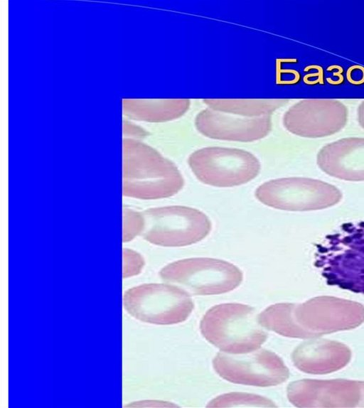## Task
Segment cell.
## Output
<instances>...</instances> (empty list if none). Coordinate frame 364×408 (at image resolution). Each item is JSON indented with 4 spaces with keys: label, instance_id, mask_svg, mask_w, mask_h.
Here are the masks:
<instances>
[{
    "label": "cell",
    "instance_id": "cell-4",
    "mask_svg": "<svg viewBox=\"0 0 364 408\" xmlns=\"http://www.w3.org/2000/svg\"><path fill=\"white\" fill-rule=\"evenodd\" d=\"M316 257L328 283L364 291V221L345 223L326 236Z\"/></svg>",
    "mask_w": 364,
    "mask_h": 408
},
{
    "label": "cell",
    "instance_id": "cell-6",
    "mask_svg": "<svg viewBox=\"0 0 364 408\" xmlns=\"http://www.w3.org/2000/svg\"><path fill=\"white\" fill-rule=\"evenodd\" d=\"M159 274L164 280L175 283L194 295L227 293L242 281V273L235 265L207 257L176 261L164 267Z\"/></svg>",
    "mask_w": 364,
    "mask_h": 408
},
{
    "label": "cell",
    "instance_id": "cell-10",
    "mask_svg": "<svg viewBox=\"0 0 364 408\" xmlns=\"http://www.w3.org/2000/svg\"><path fill=\"white\" fill-rule=\"evenodd\" d=\"M213 365L216 372L230 382L257 387L279 385L289 374L282 360L265 349L238 354L221 352Z\"/></svg>",
    "mask_w": 364,
    "mask_h": 408
},
{
    "label": "cell",
    "instance_id": "cell-8",
    "mask_svg": "<svg viewBox=\"0 0 364 408\" xmlns=\"http://www.w3.org/2000/svg\"><path fill=\"white\" fill-rule=\"evenodd\" d=\"M188 163L202 183L228 188L247 183L260 171L257 158L247 151L227 147H205L193 152Z\"/></svg>",
    "mask_w": 364,
    "mask_h": 408
},
{
    "label": "cell",
    "instance_id": "cell-17",
    "mask_svg": "<svg viewBox=\"0 0 364 408\" xmlns=\"http://www.w3.org/2000/svg\"><path fill=\"white\" fill-rule=\"evenodd\" d=\"M188 99L154 100L143 102L139 118L149 122H161L173 120L183 115L189 109Z\"/></svg>",
    "mask_w": 364,
    "mask_h": 408
},
{
    "label": "cell",
    "instance_id": "cell-9",
    "mask_svg": "<svg viewBox=\"0 0 364 408\" xmlns=\"http://www.w3.org/2000/svg\"><path fill=\"white\" fill-rule=\"evenodd\" d=\"M256 198L265 205L287 211H309L333 206L342 198L334 186L307 178L268 181L256 189Z\"/></svg>",
    "mask_w": 364,
    "mask_h": 408
},
{
    "label": "cell",
    "instance_id": "cell-15",
    "mask_svg": "<svg viewBox=\"0 0 364 408\" xmlns=\"http://www.w3.org/2000/svg\"><path fill=\"white\" fill-rule=\"evenodd\" d=\"M350 351L342 344L330 341H309L298 346L292 354L295 366L309 373H326L343 367Z\"/></svg>",
    "mask_w": 364,
    "mask_h": 408
},
{
    "label": "cell",
    "instance_id": "cell-19",
    "mask_svg": "<svg viewBox=\"0 0 364 408\" xmlns=\"http://www.w3.org/2000/svg\"><path fill=\"white\" fill-rule=\"evenodd\" d=\"M123 242H129L143 232L144 219L143 214L133 209H123Z\"/></svg>",
    "mask_w": 364,
    "mask_h": 408
},
{
    "label": "cell",
    "instance_id": "cell-13",
    "mask_svg": "<svg viewBox=\"0 0 364 408\" xmlns=\"http://www.w3.org/2000/svg\"><path fill=\"white\" fill-rule=\"evenodd\" d=\"M198 131L214 139L250 142L265 137L271 131L270 115L246 117L207 108L195 119Z\"/></svg>",
    "mask_w": 364,
    "mask_h": 408
},
{
    "label": "cell",
    "instance_id": "cell-20",
    "mask_svg": "<svg viewBox=\"0 0 364 408\" xmlns=\"http://www.w3.org/2000/svg\"><path fill=\"white\" fill-rule=\"evenodd\" d=\"M144 265L143 257L136 252L123 250V277L127 278L139 274Z\"/></svg>",
    "mask_w": 364,
    "mask_h": 408
},
{
    "label": "cell",
    "instance_id": "cell-23",
    "mask_svg": "<svg viewBox=\"0 0 364 408\" xmlns=\"http://www.w3.org/2000/svg\"><path fill=\"white\" fill-rule=\"evenodd\" d=\"M331 67L333 68H334L336 71L333 73V77H336L337 80L336 81H335L333 85H340L342 84L344 81V77H343V67L338 65H331Z\"/></svg>",
    "mask_w": 364,
    "mask_h": 408
},
{
    "label": "cell",
    "instance_id": "cell-24",
    "mask_svg": "<svg viewBox=\"0 0 364 408\" xmlns=\"http://www.w3.org/2000/svg\"><path fill=\"white\" fill-rule=\"evenodd\" d=\"M358 121L364 129V100L359 104L358 108Z\"/></svg>",
    "mask_w": 364,
    "mask_h": 408
},
{
    "label": "cell",
    "instance_id": "cell-5",
    "mask_svg": "<svg viewBox=\"0 0 364 408\" xmlns=\"http://www.w3.org/2000/svg\"><path fill=\"white\" fill-rule=\"evenodd\" d=\"M143 235L148 242L164 247H183L203 240L211 222L202 211L186 206L150 208L142 213Z\"/></svg>",
    "mask_w": 364,
    "mask_h": 408
},
{
    "label": "cell",
    "instance_id": "cell-1",
    "mask_svg": "<svg viewBox=\"0 0 364 408\" xmlns=\"http://www.w3.org/2000/svg\"><path fill=\"white\" fill-rule=\"evenodd\" d=\"M265 328L287 337L311 338L354 328L364 321V308L359 304L330 297L304 304H276L259 316Z\"/></svg>",
    "mask_w": 364,
    "mask_h": 408
},
{
    "label": "cell",
    "instance_id": "cell-12",
    "mask_svg": "<svg viewBox=\"0 0 364 408\" xmlns=\"http://www.w3.org/2000/svg\"><path fill=\"white\" fill-rule=\"evenodd\" d=\"M287 396L298 407H364V382L298 380L289 384Z\"/></svg>",
    "mask_w": 364,
    "mask_h": 408
},
{
    "label": "cell",
    "instance_id": "cell-11",
    "mask_svg": "<svg viewBox=\"0 0 364 408\" xmlns=\"http://www.w3.org/2000/svg\"><path fill=\"white\" fill-rule=\"evenodd\" d=\"M347 107L334 99H305L291 106L283 117L289 132L302 137L319 138L340 131L348 122Z\"/></svg>",
    "mask_w": 364,
    "mask_h": 408
},
{
    "label": "cell",
    "instance_id": "cell-18",
    "mask_svg": "<svg viewBox=\"0 0 364 408\" xmlns=\"http://www.w3.org/2000/svg\"><path fill=\"white\" fill-rule=\"evenodd\" d=\"M274 407L275 405L267 398L246 393H228L217 397L208 404V407Z\"/></svg>",
    "mask_w": 364,
    "mask_h": 408
},
{
    "label": "cell",
    "instance_id": "cell-2",
    "mask_svg": "<svg viewBox=\"0 0 364 408\" xmlns=\"http://www.w3.org/2000/svg\"><path fill=\"white\" fill-rule=\"evenodd\" d=\"M184 179L173 162L137 141L124 145L122 192L124 196L155 200L171 197L183 188Z\"/></svg>",
    "mask_w": 364,
    "mask_h": 408
},
{
    "label": "cell",
    "instance_id": "cell-21",
    "mask_svg": "<svg viewBox=\"0 0 364 408\" xmlns=\"http://www.w3.org/2000/svg\"><path fill=\"white\" fill-rule=\"evenodd\" d=\"M347 80L353 85H362L364 83V67L354 65L349 67L346 71Z\"/></svg>",
    "mask_w": 364,
    "mask_h": 408
},
{
    "label": "cell",
    "instance_id": "cell-16",
    "mask_svg": "<svg viewBox=\"0 0 364 408\" xmlns=\"http://www.w3.org/2000/svg\"><path fill=\"white\" fill-rule=\"evenodd\" d=\"M286 99H205L214 110L246 117L270 115L288 102Z\"/></svg>",
    "mask_w": 364,
    "mask_h": 408
},
{
    "label": "cell",
    "instance_id": "cell-14",
    "mask_svg": "<svg viewBox=\"0 0 364 408\" xmlns=\"http://www.w3.org/2000/svg\"><path fill=\"white\" fill-rule=\"evenodd\" d=\"M317 163L333 177L364 181V138H344L325 145L317 154Z\"/></svg>",
    "mask_w": 364,
    "mask_h": 408
},
{
    "label": "cell",
    "instance_id": "cell-3",
    "mask_svg": "<svg viewBox=\"0 0 364 408\" xmlns=\"http://www.w3.org/2000/svg\"><path fill=\"white\" fill-rule=\"evenodd\" d=\"M255 308L241 304H222L210 308L200 329L204 338L223 352L245 353L258 349L267 338Z\"/></svg>",
    "mask_w": 364,
    "mask_h": 408
},
{
    "label": "cell",
    "instance_id": "cell-7",
    "mask_svg": "<svg viewBox=\"0 0 364 408\" xmlns=\"http://www.w3.org/2000/svg\"><path fill=\"white\" fill-rule=\"evenodd\" d=\"M123 302L132 316L159 325L184 321L194 306L186 291L164 284H145L131 288L124 293Z\"/></svg>",
    "mask_w": 364,
    "mask_h": 408
},
{
    "label": "cell",
    "instance_id": "cell-22",
    "mask_svg": "<svg viewBox=\"0 0 364 408\" xmlns=\"http://www.w3.org/2000/svg\"><path fill=\"white\" fill-rule=\"evenodd\" d=\"M314 67L316 69V72L314 73V74L306 75L304 78V82H306V81H308L309 80H310L313 77H317V78L319 80L320 85H323L324 84V73H323V68L320 65H314Z\"/></svg>",
    "mask_w": 364,
    "mask_h": 408
}]
</instances>
